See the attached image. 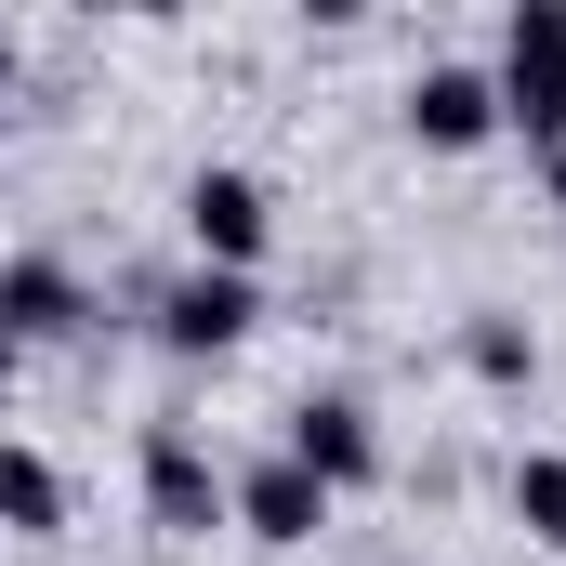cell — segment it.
Here are the masks:
<instances>
[{"instance_id":"obj_14","label":"cell","mask_w":566,"mask_h":566,"mask_svg":"<svg viewBox=\"0 0 566 566\" xmlns=\"http://www.w3.org/2000/svg\"><path fill=\"white\" fill-rule=\"evenodd\" d=\"M541 198H554V211H566V145H541Z\"/></svg>"},{"instance_id":"obj_2","label":"cell","mask_w":566,"mask_h":566,"mask_svg":"<svg viewBox=\"0 0 566 566\" xmlns=\"http://www.w3.org/2000/svg\"><path fill=\"white\" fill-rule=\"evenodd\" d=\"M488 80H501V133L527 145V158L566 145V0H514L501 13V66Z\"/></svg>"},{"instance_id":"obj_4","label":"cell","mask_w":566,"mask_h":566,"mask_svg":"<svg viewBox=\"0 0 566 566\" xmlns=\"http://www.w3.org/2000/svg\"><path fill=\"white\" fill-rule=\"evenodd\" d=\"M133 488H145V527L158 541H211L224 527V461L198 448V422H145L133 434Z\"/></svg>"},{"instance_id":"obj_6","label":"cell","mask_w":566,"mask_h":566,"mask_svg":"<svg viewBox=\"0 0 566 566\" xmlns=\"http://www.w3.org/2000/svg\"><path fill=\"white\" fill-rule=\"evenodd\" d=\"M145 329H158L171 356H238V343L264 329V277H211V264H185V277L145 303Z\"/></svg>"},{"instance_id":"obj_12","label":"cell","mask_w":566,"mask_h":566,"mask_svg":"<svg viewBox=\"0 0 566 566\" xmlns=\"http://www.w3.org/2000/svg\"><path fill=\"white\" fill-rule=\"evenodd\" d=\"M13 80H27V40H13V13H0V93H13Z\"/></svg>"},{"instance_id":"obj_13","label":"cell","mask_w":566,"mask_h":566,"mask_svg":"<svg viewBox=\"0 0 566 566\" xmlns=\"http://www.w3.org/2000/svg\"><path fill=\"white\" fill-rule=\"evenodd\" d=\"M13 382H27V343H13V329H0V409H13Z\"/></svg>"},{"instance_id":"obj_5","label":"cell","mask_w":566,"mask_h":566,"mask_svg":"<svg viewBox=\"0 0 566 566\" xmlns=\"http://www.w3.org/2000/svg\"><path fill=\"white\" fill-rule=\"evenodd\" d=\"M277 448L329 488V501H356V488H382V474H396V461H382V422H369V396H343V382H316V396L290 409Z\"/></svg>"},{"instance_id":"obj_8","label":"cell","mask_w":566,"mask_h":566,"mask_svg":"<svg viewBox=\"0 0 566 566\" xmlns=\"http://www.w3.org/2000/svg\"><path fill=\"white\" fill-rule=\"evenodd\" d=\"M409 145H422V158H474V145H501V80L461 66V53L422 66V80H409Z\"/></svg>"},{"instance_id":"obj_1","label":"cell","mask_w":566,"mask_h":566,"mask_svg":"<svg viewBox=\"0 0 566 566\" xmlns=\"http://www.w3.org/2000/svg\"><path fill=\"white\" fill-rule=\"evenodd\" d=\"M171 224H185V264L264 277V251H277V185H264L251 158H198V171L171 185Z\"/></svg>"},{"instance_id":"obj_10","label":"cell","mask_w":566,"mask_h":566,"mask_svg":"<svg viewBox=\"0 0 566 566\" xmlns=\"http://www.w3.org/2000/svg\"><path fill=\"white\" fill-rule=\"evenodd\" d=\"M461 369H474L488 396H527V382H541V329H527L514 303H474V316H461Z\"/></svg>"},{"instance_id":"obj_9","label":"cell","mask_w":566,"mask_h":566,"mask_svg":"<svg viewBox=\"0 0 566 566\" xmlns=\"http://www.w3.org/2000/svg\"><path fill=\"white\" fill-rule=\"evenodd\" d=\"M0 541L66 554V461H53V448H27V434H0Z\"/></svg>"},{"instance_id":"obj_3","label":"cell","mask_w":566,"mask_h":566,"mask_svg":"<svg viewBox=\"0 0 566 566\" xmlns=\"http://www.w3.org/2000/svg\"><path fill=\"white\" fill-rule=\"evenodd\" d=\"M329 514H343V501H329L290 448L224 461V527H238V541H264V554H316V541H329Z\"/></svg>"},{"instance_id":"obj_11","label":"cell","mask_w":566,"mask_h":566,"mask_svg":"<svg viewBox=\"0 0 566 566\" xmlns=\"http://www.w3.org/2000/svg\"><path fill=\"white\" fill-rule=\"evenodd\" d=\"M501 501H514V527H527L541 554H566V448H514Z\"/></svg>"},{"instance_id":"obj_7","label":"cell","mask_w":566,"mask_h":566,"mask_svg":"<svg viewBox=\"0 0 566 566\" xmlns=\"http://www.w3.org/2000/svg\"><path fill=\"white\" fill-rule=\"evenodd\" d=\"M0 329L40 356V343H80L93 329V277L66 251H0Z\"/></svg>"}]
</instances>
